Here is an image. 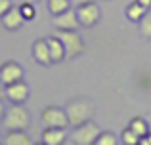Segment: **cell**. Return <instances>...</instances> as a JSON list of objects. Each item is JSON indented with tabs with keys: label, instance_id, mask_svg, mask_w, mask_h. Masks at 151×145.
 I'll use <instances>...</instances> for the list:
<instances>
[{
	"label": "cell",
	"instance_id": "cell-5",
	"mask_svg": "<svg viewBox=\"0 0 151 145\" xmlns=\"http://www.w3.org/2000/svg\"><path fill=\"white\" fill-rule=\"evenodd\" d=\"M77 17L81 21L82 27H94L98 21H100L101 14H100V8H98L96 2H86V4H81L77 6Z\"/></svg>",
	"mask_w": 151,
	"mask_h": 145
},
{
	"label": "cell",
	"instance_id": "cell-21",
	"mask_svg": "<svg viewBox=\"0 0 151 145\" xmlns=\"http://www.w3.org/2000/svg\"><path fill=\"white\" fill-rule=\"evenodd\" d=\"M121 139H122V143H126V145H136V143H140V136H138L130 126L126 128L124 132H122Z\"/></svg>",
	"mask_w": 151,
	"mask_h": 145
},
{
	"label": "cell",
	"instance_id": "cell-3",
	"mask_svg": "<svg viewBox=\"0 0 151 145\" xmlns=\"http://www.w3.org/2000/svg\"><path fill=\"white\" fill-rule=\"evenodd\" d=\"M100 126L96 122H92V119L86 120V122L75 126L73 134H71V141L75 145H94L100 136Z\"/></svg>",
	"mask_w": 151,
	"mask_h": 145
},
{
	"label": "cell",
	"instance_id": "cell-26",
	"mask_svg": "<svg viewBox=\"0 0 151 145\" xmlns=\"http://www.w3.org/2000/svg\"><path fill=\"white\" fill-rule=\"evenodd\" d=\"M140 4H144L145 8H151V0H138Z\"/></svg>",
	"mask_w": 151,
	"mask_h": 145
},
{
	"label": "cell",
	"instance_id": "cell-22",
	"mask_svg": "<svg viewBox=\"0 0 151 145\" xmlns=\"http://www.w3.org/2000/svg\"><path fill=\"white\" fill-rule=\"evenodd\" d=\"M12 6H14V4H12V0H0V17H2V15L6 14Z\"/></svg>",
	"mask_w": 151,
	"mask_h": 145
},
{
	"label": "cell",
	"instance_id": "cell-25",
	"mask_svg": "<svg viewBox=\"0 0 151 145\" xmlns=\"http://www.w3.org/2000/svg\"><path fill=\"white\" fill-rule=\"evenodd\" d=\"M73 4H77V6H81V4H86V2H94V0H71Z\"/></svg>",
	"mask_w": 151,
	"mask_h": 145
},
{
	"label": "cell",
	"instance_id": "cell-9",
	"mask_svg": "<svg viewBox=\"0 0 151 145\" xmlns=\"http://www.w3.org/2000/svg\"><path fill=\"white\" fill-rule=\"evenodd\" d=\"M52 23H54V27L58 31H77L78 27H81L77 11H73L71 8L65 10V11H61V14H58V15H54Z\"/></svg>",
	"mask_w": 151,
	"mask_h": 145
},
{
	"label": "cell",
	"instance_id": "cell-16",
	"mask_svg": "<svg viewBox=\"0 0 151 145\" xmlns=\"http://www.w3.org/2000/svg\"><path fill=\"white\" fill-rule=\"evenodd\" d=\"M130 128H132L140 138H144L145 134H149V122L145 119H142V116H136V119L130 120Z\"/></svg>",
	"mask_w": 151,
	"mask_h": 145
},
{
	"label": "cell",
	"instance_id": "cell-13",
	"mask_svg": "<svg viewBox=\"0 0 151 145\" xmlns=\"http://www.w3.org/2000/svg\"><path fill=\"white\" fill-rule=\"evenodd\" d=\"M46 42H48V48H50L52 63H61L67 56H65V48H63V42L59 40V36H48Z\"/></svg>",
	"mask_w": 151,
	"mask_h": 145
},
{
	"label": "cell",
	"instance_id": "cell-14",
	"mask_svg": "<svg viewBox=\"0 0 151 145\" xmlns=\"http://www.w3.org/2000/svg\"><path fill=\"white\" fill-rule=\"evenodd\" d=\"M4 145H31V138L25 130H8V134L2 138Z\"/></svg>",
	"mask_w": 151,
	"mask_h": 145
},
{
	"label": "cell",
	"instance_id": "cell-17",
	"mask_svg": "<svg viewBox=\"0 0 151 145\" xmlns=\"http://www.w3.org/2000/svg\"><path fill=\"white\" fill-rule=\"evenodd\" d=\"M71 6V0H48V11L52 15H58L61 11L69 10Z\"/></svg>",
	"mask_w": 151,
	"mask_h": 145
},
{
	"label": "cell",
	"instance_id": "cell-18",
	"mask_svg": "<svg viewBox=\"0 0 151 145\" xmlns=\"http://www.w3.org/2000/svg\"><path fill=\"white\" fill-rule=\"evenodd\" d=\"M117 136L113 134V132H100V136H98L96 143L94 145H117Z\"/></svg>",
	"mask_w": 151,
	"mask_h": 145
},
{
	"label": "cell",
	"instance_id": "cell-8",
	"mask_svg": "<svg viewBox=\"0 0 151 145\" xmlns=\"http://www.w3.org/2000/svg\"><path fill=\"white\" fill-rule=\"evenodd\" d=\"M4 96L12 103H25L29 99V86L25 80H17L14 84L4 86Z\"/></svg>",
	"mask_w": 151,
	"mask_h": 145
},
{
	"label": "cell",
	"instance_id": "cell-24",
	"mask_svg": "<svg viewBox=\"0 0 151 145\" xmlns=\"http://www.w3.org/2000/svg\"><path fill=\"white\" fill-rule=\"evenodd\" d=\"M140 145H151V132L145 134L144 138H140Z\"/></svg>",
	"mask_w": 151,
	"mask_h": 145
},
{
	"label": "cell",
	"instance_id": "cell-29",
	"mask_svg": "<svg viewBox=\"0 0 151 145\" xmlns=\"http://www.w3.org/2000/svg\"><path fill=\"white\" fill-rule=\"evenodd\" d=\"M0 143H2V134H0Z\"/></svg>",
	"mask_w": 151,
	"mask_h": 145
},
{
	"label": "cell",
	"instance_id": "cell-15",
	"mask_svg": "<svg viewBox=\"0 0 151 145\" xmlns=\"http://www.w3.org/2000/svg\"><path fill=\"white\" fill-rule=\"evenodd\" d=\"M149 8H145L144 4H140L136 0V2H132L128 8H126V17L130 19V21H140L142 17L145 15V11H147Z\"/></svg>",
	"mask_w": 151,
	"mask_h": 145
},
{
	"label": "cell",
	"instance_id": "cell-12",
	"mask_svg": "<svg viewBox=\"0 0 151 145\" xmlns=\"http://www.w3.org/2000/svg\"><path fill=\"white\" fill-rule=\"evenodd\" d=\"M65 139H67L65 128L46 126V130L42 132V143H44V145H61Z\"/></svg>",
	"mask_w": 151,
	"mask_h": 145
},
{
	"label": "cell",
	"instance_id": "cell-27",
	"mask_svg": "<svg viewBox=\"0 0 151 145\" xmlns=\"http://www.w3.org/2000/svg\"><path fill=\"white\" fill-rule=\"evenodd\" d=\"M23 2H33L35 4V2H38V0H23Z\"/></svg>",
	"mask_w": 151,
	"mask_h": 145
},
{
	"label": "cell",
	"instance_id": "cell-1",
	"mask_svg": "<svg viewBox=\"0 0 151 145\" xmlns=\"http://www.w3.org/2000/svg\"><path fill=\"white\" fill-rule=\"evenodd\" d=\"M2 122L8 130H27L31 124V115L23 103H12V107H8L4 113Z\"/></svg>",
	"mask_w": 151,
	"mask_h": 145
},
{
	"label": "cell",
	"instance_id": "cell-7",
	"mask_svg": "<svg viewBox=\"0 0 151 145\" xmlns=\"http://www.w3.org/2000/svg\"><path fill=\"white\" fill-rule=\"evenodd\" d=\"M42 122L46 126H58V128H67L69 126V119H67L65 109L61 107H46L42 111Z\"/></svg>",
	"mask_w": 151,
	"mask_h": 145
},
{
	"label": "cell",
	"instance_id": "cell-6",
	"mask_svg": "<svg viewBox=\"0 0 151 145\" xmlns=\"http://www.w3.org/2000/svg\"><path fill=\"white\" fill-rule=\"evenodd\" d=\"M23 67L17 63V61L10 59L6 61V63H2V67H0V84L2 86H8V84H14V82L17 80H23Z\"/></svg>",
	"mask_w": 151,
	"mask_h": 145
},
{
	"label": "cell",
	"instance_id": "cell-23",
	"mask_svg": "<svg viewBox=\"0 0 151 145\" xmlns=\"http://www.w3.org/2000/svg\"><path fill=\"white\" fill-rule=\"evenodd\" d=\"M4 90L0 92V122H2V119H4V113H6V107H4Z\"/></svg>",
	"mask_w": 151,
	"mask_h": 145
},
{
	"label": "cell",
	"instance_id": "cell-28",
	"mask_svg": "<svg viewBox=\"0 0 151 145\" xmlns=\"http://www.w3.org/2000/svg\"><path fill=\"white\" fill-rule=\"evenodd\" d=\"M149 132H151V120H149Z\"/></svg>",
	"mask_w": 151,
	"mask_h": 145
},
{
	"label": "cell",
	"instance_id": "cell-11",
	"mask_svg": "<svg viewBox=\"0 0 151 145\" xmlns=\"http://www.w3.org/2000/svg\"><path fill=\"white\" fill-rule=\"evenodd\" d=\"M33 57L37 63L40 65H52V57H50V48L46 38H38L33 42Z\"/></svg>",
	"mask_w": 151,
	"mask_h": 145
},
{
	"label": "cell",
	"instance_id": "cell-2",
	"mask_svg": "<svg viewBox=\"0 0 151 145\" xmlns=\"http://www.w3.org/2000/svg\"><path fill=\"white\" fill-rule=\"evenodd\" d=\"M67 119H69V126H78V124L86 122L92 119V103H88L86 99H73L67 103L65 107Z\"/></svg>",
	"mask_w": 151,
	"mask_h": 145
},
{
	"label": "cell",
	"instance_id": "cell-10",
	"mask_svg": "<svg viewBox=\"0 0 151 145\" xmlns=\"http://www.w3.org/2000/svg\"><path fill=\"white\" fill-rule=\"evenodd\" d=\"M0 21H2L4 29H8V31H17V29H21V25L25 23V17L21 15V11H19L17 6H12L10 10H8L2 17H0Z\"/></svg>",
	"mask_w": 151,
	"mask_h": 145
},
{
	"label": "cell",
	"instance_id": "cell-20",
	"mask_svg": "<svg viewBox=\"0 0 151 145\" xmlns=\"http://www.w3.org/2000/svg\"><path fill=\"white\" fill-rule=\"evenodd\" d=\"M19 11H21V15L25 17V21H31V19H35V15H37V10H35L33 2H23L21 6H19Z\"/></svg>",
	"mask_w": 151,
	"mask_h": 145
},
{
	"label": "cell",
	"instance_id": "cell-19",
	"mask_svg": "<svg viewBox=\"0 0 151 145\" xmlns=\"http://www.w3.org/2000/svg\"><path fill=\"white\" fill-rule=\"evenodd\" d=\"M138 23H140V33L145 38H151V11H145V15Z\"/></svg>",
	"mask_w": 151,
	"mask_h": 145
},
{
	"label": "cell",
	"instance_id": "cell-4",
	"mask_svg": "<svg viewBox=\"0 0 151 145\" xmlns=\"http://www.w3.org/2000/svg\"><path fill=\"white\" fill-rule=\"evenodd\" d=\"M59 40L63 42V48H65V56L67 57H77L84 52V40L81 38V34L77 31H59L58 33Z\"/></svg>",
	"mask_w": 151,
	"mask_h": 145
}]
</instances>
